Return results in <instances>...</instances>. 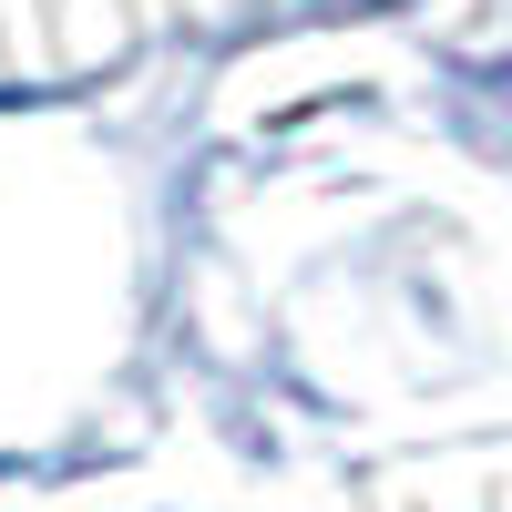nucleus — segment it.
I'll return each instance as SVG.
<instances>
[]
</instances>
